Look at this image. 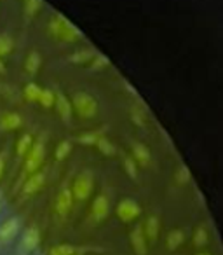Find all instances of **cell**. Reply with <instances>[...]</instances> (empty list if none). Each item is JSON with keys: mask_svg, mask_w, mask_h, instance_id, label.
I'll return each mask as SVG.
<instances>
[{"mask_svg": "<svg viewBox=\"0 0 223 255\" xmlns=\"http://www.w3.org/2000/svg\"><path fill=\"white\" fill-rule=\"evenodd\" d=\"M46 140H47L46 135H40L39 138L33 140L32 149L28 150V154H26V157L21 163V171H19V175H18L16 185H12V189H11L12 194H18L23 182H25L30 175H33L35 171H39L40 168H42L44 159H46Z\"/></svg>", "mask_w": 223, "mask_h": 255, "instance_id": "cell-1", "label": "cell"}, {"mask_svg": "<svg viewBox=\"0 0 223 255\" xmlns=\"http://www.w3.org/2000/svg\"><path fill=\"white\" fill-rule=\"evenodd\" d=\"M47 33L54 42L60 44H75L84 37L80 30L60 12L51 16L49 23H47Z\"/></svg>", "mask_w": 223, "mask_h": 255, "instance_id": "cell-2", "label": "cell"}, {"mask_svg": "<svg viewBox=\"0 0 223 255\" xmlns=\"http://www.w3.org/2000/svg\"><path fill=\"white\" fill-rule=\"evenodd\" d=\"M72 107L80 119H92L99 110L98 100L92 95H89L87 91H75L72 96Z\"/></svg>", "mask_w": 223, "mask_h": 255, "instance_id": "cell-3", "label": "cell"}, {"mask_svg": "<svg viewBox=\"0 0 223 255\" xmlns=\"http://www.w3.org/2000/svg\"><path fill=\"white\" fill-rule=\"evenodd\" d=\"M92 189H94V175L91 170H84L75 177L74 184H72V194H74L75 201L84 203L91 198Z\"/></svg>", "mask_w": 223, "mask_h": 255, "instance_id": "cell-4", "label": "cell"}, {"mask_svg": "<svg viewBox=\"0 0 223 255\" xmlns=\"http://www.w3.org/2000/svg\"><path fill=\"white\" fill-rule=\"evenodd\" d=\"M108 215H110V198L105 192H101V194H98L92 199L85 222H87V226L94 227L98 224H101Z\"/></svg>", "mask_w": 223, "mask_h": 255, "instance_id": "cell-5", "label": "cell"}, {"mask_svg": "<svg viewBox=\"0 0 223 255\" xmlns=\"http://www.w3.org/2000/svg\"><path fill=\"white\" fill-rule=\"evenodd\" d=\"M74 194H72V187L68 184H63L61 189L58 191L56 199H54V215L60 220H65L70 215L72 208H74Z\"/></svg>", "mask_w": 223, "mask_h": 255, "instance_id": "cell-6", "label": "cell"}, {"mask_svg": "<svg viewBox=\"0 0 223 255\" xmlns=\"http://www.w3.org/2000/svg\"><path fill=\"white\" fill-rule=\"evenodd\" d=\"M39 245H40V229L35 224H32V226L23 231L21 238H19L18 255H32L33 252H37Z\"/></svg>", "mask_w": 223, "mask_h": 255, "instance_id": "cell-7", "label": "cell"}, {"mask_svg": "<svg viewBox=\"0 0 223 255\" xmlns=\"http://www.w3.org/2000/svg\"><path fill=\"white\" fill-rule=\"evenodd\" d=\"M21 226H23V220L18 215L9 217V219H5L4 222L0 224V248L7 247L9 243H12L18 238Z\"/></svg>", "mask_w": 223, "mask_h": 255, "instance_id": "cell-8", "label": "cell"}, {"mask_svg": "<svg viewBox=\"0 0 223 255\" xmlns=\"http://www.w3.org/2000/svg\"><path fill=\"white\" fill-rule=\"evenodd\" d=\"M46 178H47V173H46V170H42V168H40L39 171H35L33 175H30V177L23 182L21 187H19V191H18V194L21 196V201L23 199L32 198L33 194H37V192L44 187V184H46Z\"/></svg>", "mask_w": 223, "mask_h": 255, "instance_id": "cell-9", "label": "cell"}, {"mask_svg": "<svg viewBox=\"0 0 223 255\" xmlns=\"http://www.w3.org/2000/svg\"><path fill=\"white\" fill-rule=\"evenodd\" d=\"M115 213H117V217L122 220V222L129 224L140 217V213H142V206H140L135 199L124 198L117 203V206H115Z\"/></svg>", "mask_w": 223, "mask_h": 255, "instance_id": "cell-10", "label": "cell"}, {"mask_svg": "<svg viewBox=\"0 0 223 255\" xmlns=\"http://www.w3.org/2000/svg\"><path fill=\"white\" fill-rule=\"evenodd\" d=\"M23 117L19 112H12V110H5V112L0 114V131L2 133H9V131H16L23 126Z\"/></svg>", "mask_w": 223, "mask_h": 255, "instance_id": "cell-11", "label": "cell"}, {"mask_svg": "<svg viewBox=\"0 0 223 255\" xmlns=\"http://www.w3.org/2000/svg\"><path fill=\"white\" fill-rule=\"evenodd\" d=\"M54 107H56L58 116L61 117V121L67 124H70L72 116H74V107H72V100L65 95L63 91L56 89V102H54Z\"/></svg>", "mask_w": 223, "mask_h": 255, "instance_id": "cell-12", "label": "cell"}, {"mask_svg": "<svg viewBox=\"0 0 223 255\" xmlns=\"http://www.w3.org/2000/svg\"><path fill=\"white\" fill-rule=\"evenodd\" d=\"M131 157L136 161V164L142 168H147L152 164V154H150L149 147L142 142H136V140L131 142Z\"/></svg>", "mask_w": 223, "mask_h": 255, "instance_id": "cell-13", "label": "cell"}, {"mask_svg": "<svg viewBox=\"0 0 223 255\" xmlns=\"http://www.w3.org/2000/svg\"><path fill=\"white\" fill-rule=\"evenodd\" d=\"M33 140L35 138H33L32 133H23V135L18 138V142H16V168L23 163V159L26 157L28 150L32 149Z\"/></svg>", "mask_w": 223, "mask_h": 255, "instance_id": "cell-14", "label": "cell"}, {"mask_svg": "<svg viewBox=\"0 0 223 255\" xmlns=\"http://www.w3.org/2000/svg\"><path fill=\"white\" fill-rule=\"evenodd\" d=\"M92 250L87 247H77V245H70V243H61V245H54L49 248L47 254L49 255H84L85 252Z\"/></svg>", "mask_w": 223, "mask_h": 255, "instance_id": "cell-15", "label": "cell"}, {"mask_svg": "<svg viewBox=\"0 0 223 255\" xmlns=\"http://www.w3.org/2000/svg\"><path fill=\"white\" fill-rule=\"evenodd\" d=\"M147 238L143 234V227L136 226L135 229L131 231V247L135 255H147Z\"/></svg>", "mask_w": 223, "mask_h": 255, "instance_id": "cell-16", "label": "cell"}, {"mask_svg": "<svg viewBox=\"0 0 223 255\" xmlns=\"http://www.w3.org/2000/svg\"><path fill=\"white\" fill-rule=\"evenodd\" d=\"M96 53H98V51L92 49V47H84V49H78V51H75V53H72L70 56L67 58V61L72 65H89V61L96 56Z\"/></svg>", "mask_w": 223, "mask_h": 255, "instance_id": "cell-17", "label": "cell"}, {"mask_svg": "<svg viewBox=\"0 0 223 255\" xmlns=\"http://www.w3.org/2000/svg\"><path fill=\"white\" fill-rule=\"evenodd\" d=\"M142 227H143V234H145L147 241H150V243H155L157 238H159V231H160L159 217L150 215L149 219H147L145 226H142Z\"/></svg>", "mask_w": 223, "mask_h": 255, "instance_id": "cell-18", "label": "cell"}, {"mask_svg": "<svg viewBox=\"0 0 223 255\" xmlns=\"http://www.w3.org/2000/svg\"><path fill=\"white\" fill-rule=\"evenodd\" d=\"M44 7V0H23V19L25 25L30 23Z\"/></svg>", "mask_w": 223, "mask_h": 255, "instance_id": "cell-19", "label": "cell"}, {"mask_svg": "<svg viewBox=\"0 0 223 255\" xmlns=\"http://www.w3.org/2000/svg\"><path fill=\"white\" fill-rule=\"evenodd\" d=\"M40 67H42V54L35 49L30 51L28 56H26V60H25V72L30 75H37V72H39Z\"/></svg>", "mask_w": 223, "mask_h": 255, "instance_id": "cell-20", "label": "cell"}, {"mask_svg": "<svg viewBox=\"0 0 223 255\" xmlns=\"http://www.w3.org/2000/svg\"><path fill=\"white\" fill-rule=\"evenodd\" d=\"M185 240H187L185 231H181V229L169 231V233H167V238H166V248L171 252H174L176 248H180L181 245L185 243Z\"/></svg>", "mask_w": 223, "mask_h": 255, "instance_id": "cell-21", "label": "cell"}, {"mask_svg": "<svg viewBox=\"0 0 223 255\" xmlns=\"http://www.w3.org/2000/svg\"><path fill=\"white\" fill-rule=\"evenodd\" d=\"M105 133H106V126L99 128V129H94V131H85L77 136V142L82 143V145H96V142H98Z\"/></svg>", "mask_w": 223, "mask_h": 255, "instance_id": "cell-22", "label": "cell"}, {"mask_svg": "<svg viewBox=\"0 0 223 255\" xmlns=\"http://www.w3.org/2000/svg\"><path fill=\"white\" fill-rule=\"evenodd\" d=\"M40 93H42V88L37 82H26L23 88V98L28 103H39Z\"/></svg>", "mask_w": 223, "mask_h": 255, "instance_id": "cell-23", "label": "cell"}, {"mask_svg": "<svg viewBox=\"0 0 223 255\" xmlns=\"http://www.w3.org/2000/svg\"><path fill=\"white\" fill-rule=\"evenodd\" d=\"M96 149L99 150V152L103 154V156L105 157H114V156H117V147L114 145V143L110 142L108 138H106L105 135L101 136V138L98 140V142H96Z\"/></svg>", "mask_w": 223, "mask_h": 255, "instance_id": "cell-24", "label": "cell"}, {"mask_svg": "<svg viewBox=\"0 0 223 255\" xmlns=\"http://www.w3.org/2000/svg\"><path fill=\"white\" fill-rule=\"evenodd\" d=\"M14 51V39L9 33H0V58L4 60Z\"/></svg>", "mask_w": 223, "mask_h": 255, "instance_id": "cell-25", "label": "cell"}, {"mask_svg": "<svg viewBox=\"0 0 223 255\" xmlns=\"http://www.w3.org/2000/svg\"><path fill=\"white\" fill-rule=\"evenodd\" d=\"M72 149H74V143H72V140H61V142L58 143L56 150H54V159H56V161H65L68 156H70Z\"/></svg>", "mask_w": 223, "mask_h": 255, "instance_id": "cell-26", "label": "cell"}, {"mask_svg": "<svg viewBox=\"0 0 223 255\" xmlns=\"http://www.w3.org/2000/svg\"><path fill=\"white\" fill-rule=\"evenodd\" d=\"M192 241H194L195 247H204V245H208L209 233H208V227H206L204 224H201V226L195 227L194 236H192Z\"/></svg>", "mask_w": 223, "mask_h": 255, "instance_id": "cell-27", "label": "cell"}, {"mask_svg": "<svg viewBox=\"0 0 223 255\" xmlns=\"http://www.w3.org/2000/svg\"><path fill=\"white\" fill-rule=\"evenodd\" d=\"M190 180H192L190 170H188L185 164H180V166L176 168V171H174V182H176V185L183 187V185L190 184Z\"/></svg>", "mask_w": 223, "mask_h": 255, "instance_id": "cell-28", "label": "cell"}, {"mask_svg": "<svg viewBox=\"0 0 223 255\" xmlns=\"http://www.w3.org/2000/svg\"><path fill=\"white\" fill-rule=\"evenodd\" d=\"M54 102H56V91L51 88H42L39 105H42L44 109H51V107H54Z\"/></svg>", "mask_w": 223, "mask_h": 255, "instance_id": "cell-29", "label": "cell"}, {"mask_svg": "<svg viewBox=\"0 0 223 255\" xmlns=\"http://www.w3.org/2000/svg\"><path fill=\"white\" fill-rule=\"evenodd\" d=\"M108 65H110V61H108V58H106L105 54L96 53V56L89 61V70H91V72H101V70H105Z\"/></svg>", "mask_w": 223, "mask_h": 255, "instance_id": "cell-30", "label": "cell"}, {"mask_svg": "<svg viewBox=\"0 0 223 255\" xmlns=\"http://www.w3.org/2000/svg\"><path fill=\"white\" fill-rule=\"evenodd\" d=\"M122 168H124L126 175L129 178H133V180L138 178V164H136V161L133 157H124L122 159Z\"/></svg>", "mask_w": 223, "mask_h": 255, "instance_id": "cell-31", "label": "cell"}, {"mask_svg": "<svg viewBox=\"0 0 223 255\" xmlns=\"http://www.w3.org/2000/svg\"><path fill=\"white\" fill-rule=\"evenodd\" d=\"M131 121L136 124V126H145V114L138 109V107H133L131 109Z\"/></svg>", "mask_w": 223, "mask_h": 255, "instance_id": "cell-32", "label": "cell"}, {"mask_svg": "<svg viewBox=\"0 0 223 255\" xmlns=\"http://www.w3.org/2000/svg\"><path fill=\"white\" fill-rule=\"evenodd\" d=\"M7 156H9V150L7 149L0 150V178L4 177L5 166H7Z\"/></svg>", "mask_w": 223, "mask_h": 255, "instance_id": "cell-33", "label": "cell"}, {"mask_svg": "<svg viewBox=\"0 0 223 255\" xmlns=\"http://www.w3.org/2000/svg\"><path fill=\"white\" fill-rule=\"evenodd\" d=\"M5 72H7V68H5L4 60H2V58H0V75H5Z\"/></svg>", "mask_w": 223, "mask_h": 255, "instance_id": "cell-34", "label": "cell"}, {"mask_svg": "<svg viewBox=\"0 0 223 255\" xmlns=\"http://www.w3.org/2000/svg\"><path fill=\"white\" fill-rule=\"evenodd\" d=\"M0 208H2V192H0Z\"/></svg>", "mask_w": 223, "mask_h": 255, "instance_id": "cell-35", "label": "cell"}, {"mask_svg": "<svg viewBox=\"0 0 223 255\" xmlns=\"http://www.w3.org/2000/svg\"><path fill=\"white\" fill-rule=\"evenodd\" d=\"M0 91H5V89H4V88H2V84H0Z\"/></svg>", "mask_w": 223, "mask_h": 255, "instance_id": "cell-36", "label": "cell"}, {"mask_svg": "<svg viewBox=\"0 0 223 255\" xmlns=\"http://www.w3.org/2000/svg\"><path fill=\"white\" fill-rule=\"evenodd\" d=\"M197 255H213V254H197Z\"/></svg>", "mask_w": 223, "mask_h": 255, "instance_id": "cell-37", "label": "cell"}, {"mask_svg": "<svg viewBox=\"0 0 223 255\" xmlns=\"http://www.w3.org/2000/svg\"><path fill=\"white\" fill-rule=\"evenodd\" d=\"M33 255H39V254H35V252H33Z\"/></svg>", "mask_w": 223, "mask_h": 255, "instance_id": "cell-38", "label": "cell"}]
</instances>
